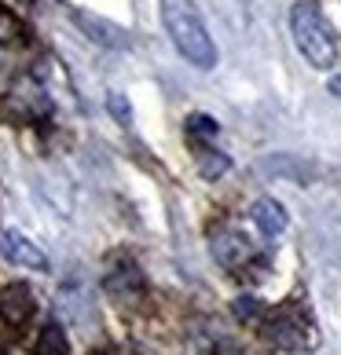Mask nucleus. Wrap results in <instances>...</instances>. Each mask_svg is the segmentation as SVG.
I'll list each match as a JSON object with an SVG mask.
<instances>
[{
	"label": "nucleus",
	"mask_w": 341,
	"mask_h": 355,
	"mask_svg": "<svg viewBox=\"0 0 341 355\" xmlns=\"http://www.w3.org/2000/svg\"><path fill=\"white\" fill-rule=\"evenodd\" d=\"M162 26H165L173 48L191 62V67H199V70L217 67V44H213V37H209L194 0H162Z\"/></svg>",
	"instance_id": "1"
},
{
	"label": "nucleus",
	"mask_w": 341,
	"mask_h": 355,
	"mask_svg": "<svg viewBox=\"0 0 341 355\" xmlns=\"http://www.w3.org/2000/svg\"><path fill=\"white\" fill-rule=\"evenodd\" d=\"M290 33H294V44L297 51L305 55L316 70H331L338 62V37H334V26L326 22L323 8L316 0H297L290 8Z\"/></svg>",
	"instance_id": "2"
},
{
	"label": "nucleus",
	"mask_w": 341,
	"mask_h": 355,
	"mask_svg": "<svg viewBox=\"0 0 341 355\" xmlns=\"http://www.w3.org/2000/svg\"><path fill=\"white\" fill-rule=\"evenodd\" d=\"M260 330H265V340H272L275 348H286V352H301V348L316 345V326H312L308 311L301 304H283V308L268 311Z\"/></svg>",
	"instance_id": "3"
},
{
	"label": "nucleus",
	"mask_w": 341,
	"mask_h": 355,
	"mask_svg": "<svg viewBox=\"0 0 341 355\" xmlns=\"http://www.w3.org/2000/svg\"><path fill=\"white\" fill-rule=\"evenodd\" d=\"M0 257L11 260V264H19L26 271H48V257L44 249L37 245L30 234H22L15 227H4L0 231Z\"/></svg>",
	"instance_id": "4"
},
{
	"label": "nucleus",
	"mask_w": 341,
	"mask_h": 355,
	"mask_svg": "<svg viewBox=\"0 0 341 355\" xmlns=\"http://www.w3.org/2000/svg\"><path fill=\"white\" fill-rule=\"evenodd\" d=\"M209 245H213L217 264H220V268H228V271H239V268H246V264L253 260V242L246 239L242 231H235V227L217 231Z\"/></svg>",
	"instance_id": "5"
},
{
	"label": "nucleus",
	"mask_w": 341,
	"mask_h": 355,
	"mask_svg": "<svg viewBox=\"0 0 341 355\" xmlns=\"http://www.w3.org/2000/svg\"><path fill=\"white\" fill-rule=\"evenodd\" d=\"M70 19L77 30H85V37H92L96 44L103 48H117V51H125L128 48V33L122 30V26H114L110 19H99V15H92V11H81V8H74L70 11Z\"/></svg>",
	"instance_id": "6"
},
{
	"label": "nucleus",
	"mask_w": 341,
	"mask_h": 355,
	"mask_svg": "<svg viewBox=\"0 0 341 355\" xmlns=\"http://www.w3.org/2000/svg\"><path fill=\"white\" fill-rule=\"evenodd\" d=\"M33 289L26 286V282H11L0 289V315L11 322V326H22L26 319L33 315Z\"/></svg>",
	"instance_id": "7"
},
{
	"label": "nucleus",
	"mask_w": 341,
	"mask_h": 355,
	"mask_svg": "<svg viewBox=\"0 0 341 355\" xmlns=\"http://www.w3.org/2000/svg\"><path fill=\"white\" fill-rule=\"evenodd\" d=\"M250 220L257 223V231L265 234V239H279V234L286 231V223H290L286 209L275 202V198H257L250 205Z\"/></svg>",
	"instance_id": "8"
},
{
	"label": "nucleus",
	"mask_w": 341,
	"mask_h": 355,
	"mask_svg": "<svg viewBox=\"0 0 341 355\" xmlns=\"http://www.w3.org/2000/svg\"><path fill=\"white\" fill-rule=\"evenodd\" d=\"M107 289L117 297V300H136L140 293H143V275H140V268L136 264H117V268H110V275H107Z\"/></svg>",
	"instance_id": "9"
},
{
	"label": "nucleus",
	"mask_w": 341,
	"mask_h": 355,
	"mask_svg": "<svg viewBox=\"0 0 341 355\" xmlns=\"http://www.w3.org/2000/svg\"><path fill=\"white\" fill-rule=\"evenodd\" d=\"M228 168H231V157H228V154L209 150V147L199 154V173H202L206 180H220V176L228 173Z\"/></svg>",
	"instance_id": "10"
},
{
	"label": "nucleus",
	"mask_w": 341,
	"mask_h": 355,
	"mask_svg": "<svg viewBox=\"0 0 341 355\" xmlns=\"http://www.w3.org/2000/svg\"><path fill=\"white\" fill-rule=\"evenodd\" d=\"M41 355H70L67 334H63L59 322H48L44 326V334H41Z\"/></svg>",
	"instance_id": "11"
},
{
	"label": "nucleus",
	"mask_w": 341,
	"mask_h": 355,
	"mask_svg": "<svg viewBox=\"0 0 341 355\" xmlns=\"http://www.w3.org/2000/svg\"><path fill=\"white\" fill-rule=\"evenodd\" d=\"M188 132H191V136H202V139H213L220 128H217V121H213L209 114H191V117H188Z\"/></svg>",
	"instance_id": "12"
},
{
	"label": "nucleus",
	"mask_w": 341,
	"mask_h": 355,
	"mask_svg": "<svg viewBox=\"0 0 341 355\" xmlns=\"http://www.w3.org/2000/svg\"><path fill=\"white\" fill-rule=\"evenodd\" d=\"M107 110H110L122 125H133V107H128V99L122 96V92H110V96H107Z\"/></svg>",
	"instance_id": "13"
},
{
	"label": "nucleus",
	"mask_w": 341,
	"mask_h": 355,
	"mask_svg": "<svg viewBox=\"0 0 341 355\" xmlns=\"http://www.w3.org/2000/svg\"><path fill=\"white\" fill-rule=\"evenodd\" d=\"M331 92H334V96H341V77H334V81H331Z\"/></svg>",
	"instance_id": "14"
},
{
	"label": "nucleus",
	"mask_w": 341,
	"mask_h": 355,
	"mask_svg": "<svg viewBox=\"0 0 341 355\" xmlns=\"http://www.w3.org/2000/svg\"><path fill=\"white\" fill-rule=\"evenodd\" d=\"M22 4H30V0H22Z\"/></svg>",
	"instance_id": "15"
}]
</instances>
